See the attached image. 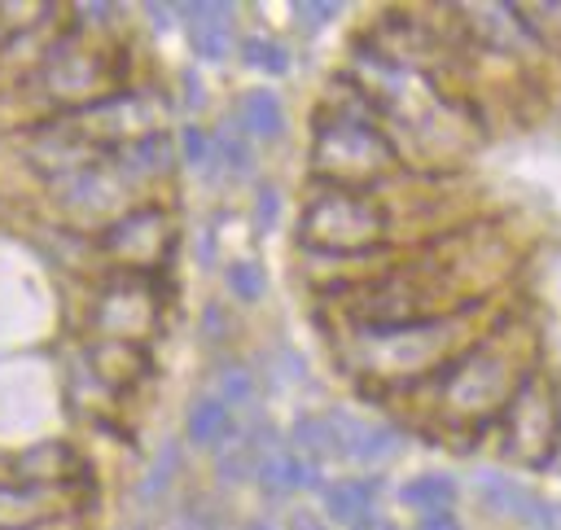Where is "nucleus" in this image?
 Wrapping results in <instances>:
<instances>
[{
    "mask_svg": "<svg viewBox=\"0 0 561 530\" xmlns=\"http://www.w3.org/2000/svg\"><path fill=\"white\" fill-rule=\"evenodd\" d=\"M535 372V337L530 329H495L465 346L460 359L443 368V407L451 420H491L504 416L513 394Z\"/></svg>",
    "mask_w": 561,
    "mask_h": 530,
    "instance_id": "1",
    "label": "nucleus"
},
{
    "mask_svg": "<svg viewBox=\"0 0 561 530\" xmlns=\"http://www.w3.org/2000/svg\"><path fill=\"white\" fill-rule=\"evenodd\" d=\"M311 171L324 188L364 193L394 171V145L373 123V114H351V105H324L311 123Z\"/></svg>",
    "mask_w": 561,
    "mask_h": 530,
    "instance_id": "2",
    "label": "nucleus"
},
{
    "mask_svg": "<svg viewBox=\"0 0 561 530\" xmlns=\"http://www.w3.org/2000/svg\"><path fill=\"white\" fill-rule=\"evenodd\" d=\"M381 237H386L381 206L355 188H320L298 219V241L320 254H364Z\"/></svg>",
    "mask_w": 561,
    "mask_h": 530,
    "instance_id": "3",
    "label": "nucleus"
},
{
    "mask_svg": "<svg viewBox=\"0 0 561 530\" xmlns=\"http://www.w3.org/2000/svg\"><path fill=\"white\" fill-rule=\"evenodd\" d=\"M561 442V412H557V390L530 372L526 385L513 394L504 407V451L526 460V464H548Z\"/></svg>",
    "mask_w": 561,
    "mask_h": 530,
    "instance_id": "4",
    "label": "nucleus"
},
{
    "mask_svg": "<svg viewBox=\"0 0 561 530\" xmlns=\"http://www.w3.org/2000/svg\"><path fill=\"white\" fill-rule=\"evenodd\" d=\"M75 131L88 140V145H110V149H123L140 136H153L158 123H162V101L145 88H131V92H110V96H96L88 101L75 118Z\"/></svg>",
    "mask_w": 561,
    "mask_h": 530,
    "instance_id": "5",
    "label": "nucleus"
},
{
    "mask_svg": "<svg viewBox=\"0 0 561 530\" xmlns=\"http://www.w3.org/2000/svg\"><path fill=\"white\" fill-rule=\"evenodd\" d=\"M101 245L131 263V267H149V263H162L167 250H171V219L167 210L158 206H140V210H127L123 219L110 223V232L101 237Z\"/></svg>",
    "mask_w": 561,
    "mask_h": 530,
    "instance_id": "6",
    "label": "nucleus"
},
{
    "mask_svg": "<svg viewBox=\"0 0 561 530\" xmlns=\"http://www.w3.org/2000/svg\"><path fill=\"white\" fill-rule=\"evenodd\" d=\"M272 438H276V434H272L267 425H259V429H228V438L215 447V473H219V482L259 477L263 456L276 447Z\"/></svg>",
    "mask_w": 561,
    "mask_h": 530,
    "instance_id": "7",
    "label": "nucleus"
},
{
    "mask_svg": "<svg viewBox=\"0 0 561 530\" xmlns=\"http://www.w3.org/2000/svg\"><path fill=\"white\" fill-rule=\"evenodd\" d=\"M101 329L114 337V342H136L145 329H153L158 320V307L145 289H118L110 298H101V311H96Z\"/></svg>",
    "mask_w": 561,
    "mask_h": 530,
    "instance_id": "8",
    "label": "nucleus"
},
{
    "mask_svg": "<svg viewBox=\"0 0 561 530\" xmlns=\"http://www.w3.org/2000/svg\"><path fill=\"white\" fill-rule=\"evenodd\" d=\"M171 162H175V145H171L167 131L140 136V140L114 149V158H110V166H114L123 180H153V175H162Z\"/></svg>",
    "mask_w": 561,
    "mask_h": 530,
    "instance_id": "9",
    "label": "nucleus"
},
{
    "mask_svg": "<svg viewBox=\"0 0 561 530\" xmlns=\"http://www.w3.org/2000/svg\"><path fill=\"white\" fill-rule=\"evenodd\" d=\"M259 486L267 495H289V491H302V486H320V464L298 456V451L272 447L259 464Z\"/></svg>",
    "mask_w": 561,
    "mask_h": 530,
    "instance_id": "10",
    "label": "nucleus"
},
{
    "mask_svg": "<svg viewBox=\"0 0 561 530\" xmlns=\"http://www.w3.org/2000/svg\"><path fill=\"white\" fill-rule=\"evenodd\" d=\"M377 491H381V482H373V477H342V482L324 486V512L333 521H342L346 530H355L359 521L377 517L373 512L377 508Z\"/></svg>",
    "mask_w": 561,
    "mask_h": 530,
    "instance_id": "11",
    "label": "nucleus"
},
{
    "mask_svg": "<svg viewBox=\"0 0 561 530\" xmlns=\"http://www.w3.org/2000/svg\"><path fill=\"white\" fill-rule=\"evenodd\" d=\"M193 18V48L202 61H224L232 48V4H184Z\"/></svg>",
    "mask_w": 561,
    "mask_h": 530,
    "instance_id": "12",
    "label": "nucleus"
},
{
    "mask_svg": "<svg viewBox=\"0 0 561 530\" xmlns=\"http://www.w3.org/2000/svg\"><path fill=\"white\" fill-rule=\"evenodd\" d=\"M478 495H482V504L491 508V512H500V517H513V521H535V512H539V495L535 491H526L522 482H513L508 473H478Z\"/></svg>",
    "mask_w": 561,
    "mask_h": 530,
    "instance_id": "13",
    "label": "nucleus"
},
{
    "mask_svg": "<svg viewBox=\"0 0 561 530\" xmlns=\"http://www.w3.org/2000/svg\"><path fill=\"white\" fill-rule=\"evenodd\" d=\"M228 429H232V412H228L224 399L202 394V399L188 407V442H193V447H210V451H215V447L228 438Z\"/></svg>",
    "mask_w": 561,
    "mask_h": 530,
    "instance_id": "14",
    "label": "nucleus"
},
{
    "mask_svg": "<svg viewBox=\"0 0 561 530\" xmlns=\"http://www.w3.org/2000/svg\"><path fill=\"white\" fill-rule=\"evenodd\" d=\"M399 499H403L408 508H416L421 517H430V512H447V508L456 504V482H451L447 473H421V477L403 482Z\"/></svg>",
    "mask_w": 561,
    "mask_h": 530,
    "instance_id": "15",
    "label": "nucleus"
},
{
    "mask_svg": "<svg viewBox=\"0 0 561 530\" xmlns=\"http://www.w3.org/2000/svg\"><path fill=\"white\" fill-rule=\"evenodd\" d=\"M280 127H285V110H280L276 92L254 88V92L241 96V131H245V136L272 140V136H280Z\"/></svg>",
    "mask_w": 561,
    "mask_h": 530,
    "instance_id": "16",
    "label": "nucleus"
},
{
    "mask_svg": "<svg viewBox=\"0 0 561 530\" xmlns=\"http://www.w3.org/2000/svg\"><path fill=\"white\" fill-rule=\"evenodd\" d=\"M44 495L31 486H0V530H31L35 521H44Z\"/></svg>",
    "mask_w": 561,
    "mask_h": 530,
    "instance_id": "17",
    "label": "nucleus"
},
{
    "mask_svg": "<svg viewBox=\"0 0 561 530\" xmlns=\"http://www.w3.org/2000/svg\"><path fill=\"white\" fill-rule=\"evenodd\" d=\"M241 61L250 70H263V74H285L289 70V48L280 39H267V35H245L241 39Z\"/></svg>",
    "mask_w": 561,
    "mask_h": 530,
    "instance_id": "18",
    "label": "nucleus"
},
{
    "mask_svg": "<svg viewBox=\"0 0 561 530\" xmlns=\"http://www.w3.org/2000/svg\"><path fill=\"white\" fill-rule=\"evenodd\" d=\"M210 145H215V162H224L232 175L250 171V145H245V131H237L232 123H219L210 131Z\"/></svg>",
    "mask_w": 561,
    "mask_h": 530,
    "instance_id": "19",
    "label": "nucleus"
},
{
    "mask_svg": "<svg viewBox=\"0 0 561 530\" xmlns=\"http://www.w3.org/2000/svg\"><path fill=\"white\" fill-rule=\"evenodd\" d=\"M224 280H228L232 298H241V302H254V298H263V289H267V272H263V263H254V258L228 263Z\"/></svg>",
    "mask_w": 561,
    "mask_h": 530,
    "instance_id": "20",
    "label": "nucleus"
},
{
    "mask_svg": "<svg viewBox=\"0 0 561 530\" xmlns=\"http://www.w3.org/2000/svg\"><path fill=\"white\" fill-rule=\"evenodd\" d=\"M215 399H224L228 412H232V407H250V403H254V372H250L245 364H224V368H219V390H215Z\"/></svg>",
    "mask_w": 561,
    "mask_h": 530,
    "instance_id": "21",
    "label": "nucleus"
},
{
    "mask_svg": "<svg viewBox=\"0 0 561 530\" xmlns=\"http://www.w3.org/2000/svg\"><path fill=\"white\" fill-rule=\"evenodd\" d=\"M175 464H180V447H175V442H162V451H158V460H153L149 477L140 482V499H158V495L171 486V477H175Z\"/></svg>",
    "mask_w": 561,
    "mask_h": 530,
    "instance_id": "22",
    "label": "nucleus"
},
{
    "mask_svg": "<svg viewBox=\"0 0 561 530\" xmlns=\"http://www.w3.org/2000/svg\"><path fill=\"white\" fill-rule=\"evenodd\" d=\"M180 149H184V162L188 166H219L215 162V145H210V131H202V127H180Z\"/></svg>",
    "mask_w": 561,
    "mask_h": 530,
    "instance_id": "23",
    "label": "nucleus"
},
{
    "mask_svg": "<svg viewBox=\"0 0 561 530\" xmlns=\"http://www.w3.org/2000/svg\"><path fill=\"white\" fill-rule=\"evenodd\" d=\"M175 530H224V517L215 512V504H202L193 499L180 517H175Z\"/></svg>",
    "mask_w": 561,
    "mask_h": 530,
    "instance_id": "24",
    "label": "nucleus"
},
{
    "mask_svg": "<svg viewBox=\"0 0 561 530\" xmlns=\"http://www.w3.org/2000/svg\"><path fill=\"white\" fill-rule=\"evenodd\" d=\"M276 206H280V197H276V188H259V206H254V219H259V232H272V228H276Z\"/></svg>",
    "mask_w": 561,
    "mask_h": 530,
    "instance_id": "25",
    "label": "nucleus"
},
{
    "mask_svg": "<svg viewBox=\"0 0 561 530\" xmlns=\"http://www.w3.org/2000/svg\"><path fill=\"white\" fill-rule=\"evenodd\" d=\"M294 13H302V22H307V26H320V22H329L333 13H342V4H329V0H320V4L298 0V4H294Z\"/></svg>",
    "mask_w": 561,
    "mask_h": 530,
    "instance_id": "26",
    "label": "nucleus"
},
{
    "mask_svg": "<svg viewBox=\"0 0 561 530\" xmlns=\"http://www.w3.org/2000/svg\"><path fill=\"white\" fill-rule=\"evenodd\" d=\"M535 530H561V504H552V499H539V512H535V521H530Z\"/></svg>",
    "mask_w": 561,
    "mask_h": 530,
    "instance_id": "27",
    "label": "nucleus"
},
{
    "mask_svg": "<svg viewBox=\"0 0 561 530\" xmlns=\"http://www.w3.org/2000/svg\"><path fill=\"white\" fill-rule=\"evenodd\" d=\"M416 530H460V521L451 512H430V517L416 521Z\"/></svg>",
    "mask_w": 561,
    "mask_h": 530,
    "instance_id": "28",
    "label": "nucleus"
},
{
    "mask_svg": "<svg viewBox=\"0 0 561 530\" xmlns=\"http://www.w3.org/2000/svg\"><path fill=\"white\" fill-rule=\"evenodd\" d=\"M289 530H329V526L316 521V512H294V517H289Z\"/></svg>",
    "mask_w": 561,
    "mask_h": 530,
    "instance_id": "29",
    "label": "nucleus"
},
{
    "mask_svg": "<svg viewBox=\"0 0 561 530\" xmlns=\"http://www.w3.org/2000/svg\"><path fill=\"white\" fill-rule=\"evenodd\" d=\"M145 13H153V26H171V13H180L175 4H145Z\"/></svg>",
    "mask_w": 561,
    "mask_h": 530,
    "instance_id": "30",
    "label": "nucleus"
},
{
    "mask_svg": "<svg viewBox=\"0 0 561 530\" xmlns=\"http://www.w3.org/2000/svg\"><path fill=\"white\" fill-rule=\"evenodd\" d=\"M355 530H399L394 521H386V517H368V521H359Z\"/></svg>",
    "mask_w": 561,
    "mask_h": 530,
    "instance_id": "31",
    "label": "nucleus"
},
{
    "mask_svg": "<svg viewBox=\"0 0 561 530\" xmlns=\"http://www.w3.org/2000/svg\"><path fill=\"white\" fill-rule=\"evenodd\" d=\"M245 530H276V526H272V521H250Z\"/></svg>",
    "mask_w": 561,
    "mask_h": 530,
    "instance_id": "32",
    "label": "nucleus"
},
{
    "mask_svg": "<svg viewBox=\"0 0 561 530\" xmlns=\"http://www.w3.org/2000/svg\"><path fill=\"white\" fill-rule=\"evenodd\" d=\"M123 530H136V526H123Z\"/></svg>",
    "mask_w": 561,
    "mask_h": 530,
    "instance_id": "33",
    "label": "nucleus"
}]
</instances>
